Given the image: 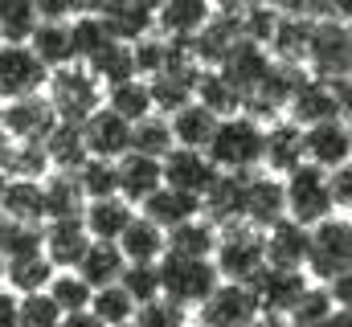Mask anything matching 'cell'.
I'll return each mask as SVG.
<instances>
[{
    "label": "cell",
    "mask_w": 352,
    "mask_h": 327,
    "mask_svg": "<svg viewBox=\"0 0 352 327\" xmlns=\"http://www.w3.org/2000/svg\"><path fill=\"white\" fill-rule=\"evenodd\" d=\"M352 270V221L349 217H328L307 229V253H303V274L316 286H328L336 274Z\"/></svg>",
    "instance_id": "3957f363"
},
{
    "label": "cell",
    "mask_w": 352,
    "mask_h": 327,
    "mask_svg": "<svg viewBox=\"0 0 352 327\" xmlns=\"http://www.w3.org/2000/svg\"><path fill=\"white\" fill-rule=\"evenodd\" d=\"M41 196H45V221H70V217H82L87 209L74 172H45Z\"/></svg>",
    "instance_id": "4dcf8cb0"
},
{
    "label": "cell",
    "mask_w": 352,
    "mask_h": 327,
    "mask_svg": "<svg viewBox=\"0 0 352 327\" xmlns=\"http://www.w3.org/2000/svg\"><path fill=\"white\" fill-rule=\"evenodd\" d=\"M192 102H197V106H205L217 123H221V119L242 115V94L221 78L217 70H201V78H197V86H192Z\"/></svg>",
    "instance_id": "836d02e7"
},
{
    "label": "cell",
    "mask_w": 352,
    "mask_h": 327,
    "mask_svg": "<svg viewBox=\"0 0 352 327\" xmlns=\"http://www.w3.org/2000/svg\"><path fill=\"white\" fill-rule=\"evenodd\" d=\"M131 152L135 156H148V160H164L173 152V131H168V119L164 115H148L131 127Z\"/></svg>",
    "instance_id": "b9f144b4"
},
{
    "label": "cell",
    "mask_w": 352,
    "mask_h": 327,
    "mask_svg": "<svg viewBox=\"0 0 352 327\" xmlns=\"http://www.w3.org/2000/svg\"><path fill=\"white\" fill-rule=\"evenodd\" d=\"M217 176V168L205 160V152H188V148H173L164 160H160V180L164 188L173 192H188L201 201V192L209 188V180Z\"/></svg>",
    "instance_id": "d6986e66"
},
{
    "label": "cell",
    "mask_w": 352,
    "mask_h": 327,
    "mask_svg": "<svg viewBox=\"0 0 352 327\" xmlns=\"http://www.w3.org/2000/svg\"><path fill=\"white\" fill-rule=\"evenodd\" d=\"M87 311L102 327H123V324H131V319H135V303H131L119 286H102V291H94Z\"/></svg>",
    "instance_id": "bcb514c9"
},
{
    "label": "cell",
    "mask_w": 352,
    "mask_h": 327,
    "mask_svg": "<svg viewBox=\"0 0 352 327\" xmlns=\"http://www.w3.org/2000/svg\"><path fill=\"white\" fill-rule=\"evenodd\" d=\"M45 78H50V70L33 58L29 45H0V102L41 94Z\"/></svg>",
    "instance_id": "7c38bea8"
},
{
    "label": "cell",
    "mask_w": 352,
    "mask_h": 327,
    "mask_svg": "<svg viewBox=\"0 0 352 327\" xmlns=\"http://www.w3.org/2000/svg\"><path fill=\"white\" fill-rule=\"evenodd\" d=\"M213 4L205 0H168V4H156L152 12V33L164 37V41H192L201 33V25L209 21Z\"/></svg>",
    "instance_id": "44dd1931"
},
{
    "label": "cell",
    "mask_w": 352,
    "mask_h": 327,
    "mask_svg": "<svg viewBox=\"0 0 352 327\" xmlns=\"http://www.w3.org/2000/svg\"><path fill=\"white\" fill-rule=\"evenodd\" d=\"M332 315H336V307H332L328 291L311 282V286L303 291V299L291 307V315H287V327H328V324H332Z\"/></svg>",
    "instance_id": "f6af8a7d"
},
{
    "label": "cell",
    "mask_w": 352,
    "mask_h": 327,
    "mask_svg": "<svg viewBox=\"0 0 352 327\" xmlns=\"http://www.w3.org/2000/svg\"><path fill=\"white\" fill-rule=\"evenodd\" d=\"M238 8L242 4H217L209 12V21L201 25V33L188 41V54L201 70H217L221 58L242 41V21H238Z\"/></svg>",
    "instance_id": "9c48e42d"
},
{
    "label": "cell",
    "mask_w": 352,
    "mask_h": 327,
    "mask_svg": "<svg viewBox=\"0 0 352 327\" xmlns=\"http://www.w3.org/2000/svg\"><path fill=\"white\" fill-rule=\"evenodd\" d=\"M303 253H307V229H299L295 221H274L263 229V258L270 270H303Z\"/></svg>",
    "instance_id": "484cf974"
},
{
    "label": "cell",
    "mask_w": 352,
    "mask_h": 327,
    "mask_svg": "<svg viewBox=\"0 0 352 327\" xmlns=\"http://www.w3.org/2000/svg\"><path fill=\"white\" fill-rule=\"evenodd\" d=\"M0 172L8 180H45V172H50L45 148L41 144H8V152L0 160Z\"/></svg>",
    "instance_id": "7bdbcfd3"
},
{
    "label": "cell",
    "mask_w": 352,
    "mask_h": 327,
    "mask_svg": "<svg viewBox=\"0 0 352 327\" xmlns=\"http://www.w3.org/2000/svg\"><path fill=\"white\" fill-rule=\"evenodd\" d=\"M58 327H102L90 311H70V315H62V324Z\"/></svg>",
    "instance_id": "9f6ffc18"
},
{
    "label": "cell",
    "mask_w": 352,
    "mask_h": 327,
    "mask_svg": "<svg viewBox=\"0 0 352 327\" xmlns=\"http://www.w3.org/2000/svg\"><path fill=\"white\" fill-rule=\"evenodd\" d=\"M328 196H332L336 217H349V205H352V168L349 164L328 172Z\"/></svg>",
    "instance_id": "db71d44e"
},
{
    "label": "cell",
    "mask_w": 352,
    "mask_h": 327,
    "mask_svg": "<svg viewBox=\"0 0 352 327\" xmlns=\"http://www.w3.org/2000/svg\"><path fill=\"white\" fill-rule=\"evenodd\" d=\"M303 164V127L287 123V119H274L263 127V172L270 176H287Z\"/></svg>",
    "instance_id": "ffe728a7"
},
{
    "label": "cell",
    "mask_w": 352,
    "mask_h": 327,
    "mask_svg": "<svg viewBox=\"0 0 352 327\" xmlns=\"http://www.w3.org/2000/svg\"><path fill=\"white\" fill-rule=\"evenodd\" d=\"M242 196H246V176H238V172H217V176L209 180V188L201 192V217H205L213 229L238 225V221H242Z\"/></svg>",
    "instance_id": "2e32d148"
},
{
    "label": "cell",
    "mask_w": 352,
    "mask_h": 327,
    "mask_svg": "<svg viewBox=\"0 0 352 327\" xmlns=\"http://www.w3.org/2000/svg\"><path fill=\"white\" fill-rule=\"evenodd\" d=\"M131 62H135V78H156L164 66H168V41L164 37H156V33H148V37H140L135 45H131Z\"/></svg>",
    "instance_id": "f907efd6"
},
{
    "label": "cell",
    "mask_w": 352,
    "mask_h": 327,
    "mask_svg": "<svg viewBox=\"0 0 352 327\" xmlns=\"http://www.w3.org/2000/svg\"><path fill=\"white\" fill-rule=\"evenodd\" d=\"M90 8H94V16L102 21V29L111 33V41L135 45L140 37L152 33V12H156V4H127V0H119V4H90Z\"/></svg>",
    "instance_id": "cb8c5ba5"
},
{
    "label": "cell",
    "mask_w": 352,
    "mask_h": 327,
    "mask_svg": "<svg viewBox=\"0 0 352 327\" xmlns=\"http://www.w3.org/2000/svg\"><path fill=\"white\" fill-rule=\"evenodd\" d=\"M0 327H16V295L0 286Z\"/></svg>",
    "instance_id": "11a10c76"
},
{
    "label": "cell",
    "mask_w": 352,
    "mask_h": 327,
    "mask_svg": "<svg viewBox=\"0 0 352 327\" xmlns=\"http://www.w3.org/2000/svg\"><path fill=\"white\" fill-rule=\"evenodd\" d=\"M102 106H107L115 119H123L127 127H135L140 119L152 115L148 82L144 78H127V82H119V86H107V90H102Z\"/></svg>",
    "instance_id": "e575fe53"
},
{
    "label": "cell",
    "mask_w": 352,
    "mask_h": 327,
    "mask_svg": "<svg viewBox=\"0 0 352 327\" xmlns=\"http://www.w3.org/2000/svg\"><path fill=\"white\" fill-rule=\"evenodd\" d=\"M50 278H54V266H50L41 253L4 262V291H12L16 299H25V295H45Z\"/></svg>",
    "instance_id": "f35d334b"
},
{
    "label": "cell",
    "mask_w": 352,
    "mask_h": 327,
    "mask_svg": "<svg viewBox=\"0 0 352 327\" xmlns=\"http://www.w3.org/2000/svg\"><path fill=\"white\" fill-rule=\"evenodd\" d=\"M205 160L217 172H238V176L258 172L263 168V123H254L250 115L221 119L205 148Z\"/></svg>",
    "instance_id": "7a4b0ae2"
},
{
    "label": "cell",
    "mask_w": 352,
    "mask_h": 327,
    "mask_svg": "<svg viewBox=\"0 0 352 327\" xmlns=\"http://www.w3.org/2000/svg\"><path fill=\"white\" fill-rule=\"evenodd\" d=\"M90 245V234L82 229V217L70 221H45L41 225V258L54 270H74Z\"/></svg>",
    "instance_id": "ac0fdd59"
},
{
    "label": "cell",
    "mask_w": 352,
    "mask_h": 327,
    "mask_svg": "<svg viewBox=\"0 0 352 327\" xmlns=\"http://www.w3.org/2000/svg\"><path fill=\"white\" fill-rule=\"evenodd\" d=\"M352 66V33L344 21V8H328L324 16L311 21L307 49H303V74L307 78H349Z\"/></svg>",
    "instance_id": "6da1fadb"
},
{
    "label": "cell",
    "mask_w": 352,
    "mask_h": 327,
    "mask_svg": "<svg viewBox=\"0 0 352 327\" xmlns=\"http://www.w3.org/2000/svg\"><path fill=\"white\" fill-rule=\"evenodd\" d=\"M287 217V205H283V180L270 176V172H250L246 176V196H242V221L254 225L258 234L270 229L274 221Z\"/></svg>",
    "instance_id": "9a60e30c"
},
{
    "label": "cell",
    "mask_w": 352,
    "mask_h": 327,
    "mask_svg": "<svg viewBox=\"0 0 352 327\" xmlns=\"http://www.w3.org/2000/svg\"><path fill=\"white\" fill-rule=\"evenodd\" d=\"M45 160H50V172H78L82 164L90 160L87 144H82V131L74 123H54V131L45 135Z\"/></svg>",
    "instance_id": "d590c367"
},
{
    "label": "cell",
    "mask_w": 352,
    "mask_h": 327,
    "mask_svg": "<svg viewBox=\"0 0 352 327\" xmlns=\"http://www.w3.org/2000/svg\"><path fill=\"white\" fill-rule=\"evenodd\" d=\"M250 327H287V319H278V315H263V311H258Z\"/></svg>",
    "instance_id": "6f0895ef"
},
{
    "label": "cell",
    "mask_w": 352,
    "mask_h": 327,
    "mask_svg": "<svg viewBox=\"0 0 352 327\" xmlns=\"http://www.w3.org/2000/svg\"><path fill=\"white\" fill-rule=\"evenodd\" d=\"M45 295H50V303H54L62 315H70V311H87L94 291H90V286L78 278V274H74V270H54V278H50Z\"/></svg>",
    "instance_id": "ee69618b"
},
{
    "label": "cell",
    "mask_w": 352,
    "mask_h": 327,
    "mask_svg": "<svg viewBox=\"0 0 352 327\" xmlns=\"http://www.w3.org/2000/svg\"><path fill=\"white\" fill-rule=\"evenodd\" d=\"M213 270L221 282H242L250 286L258 274L266 270V258H263V234L246 221L238 225H226L217 229V242H213Z\"/></svg>",
    "instance_id": "277c9868"
},
{
    "label": "cell",
    "mask_w": 352,
    "mask_h": 327,
    "mask_svg": "<svg viewBox=\"0 0 352 327\" xmlns=\"http://www.w3.org/2000/svg\"><path fill=\"white\" fill-rule=\"evenodd\" d=\"M45 102H50V111H54V119L58 123H87L90 115L102 106V86L90 78L87 66H62V70H54L50 78H45Z\"/></svg>",
    "instance_id": "5b68a950"
},
{
    "label": "cell",
    "mask_w": 352,
    "mask_h": 327,
    "mask_svg": "<svg viewBox=\"0 0 352 327\" xmlns=\"http://www.w3.org/2000/svg\"><path fill=\"white\" fill-rule=\"evenodd\" d=\"M168 131H173V148L205 152L209 139H213V131H217V119H213L205 106L188 102V106H180L176 115H168Z\"/></svg>",
    "instance_id": "d6a6232c"
},
{
    "label": "cell",
    "mask_w": 352,
    "mask_h": 327,
    "mask_svg": "<svg viewBox=\"0 0 352 327\" xmlns=\"http://www.w3.org/2000/svg\"><path fill=\"white\" fill-rule=\"evenodd\" d=\"M135 327H188V311L184 307H176L168 303L164 295H156L152 303H144V307H135Z\"/></svg>",
    "instance_id": "816d5d0a"
},
{
    "label": "cell",
    "mask_w": 352,
    "mask_h": 327,
    "mask_svg": "<svg viewBox=\"0 0 352 327\" xmlns=\"http://www.w3.org/2000/svg\"><path fill=\"white\" fill-rule=\"evenodd\" d=\"M123 327H135V324H123Z\"/></svg>",
    "instance_id": "94428289"
},
{
    "label": "cell",
    "mask_w": 352,
    "mask_h": 327,
    "mask_svg": "<svg viewBox=\"0 0 352 327\" xmlns=\"http://www.w3.org/2000/svg\"><path fill=\"white\" fill-rule=\"evenodd\" d=\"M62 311L50 303V295H25L16 299V327H58Z\"/></svg>",
    "instance_id": "f5cc1de1"
},
{
    "label": "cell",
    "mask_w": 352,
    "mask_h": 327,
    "mask_svg": "<svg viewBox=\"0 0 352 327\" xmlns=\"http://www.w3.org/2000/svg\"><path fill=\"white\" fill-rule=\"evenodd\" d=\"M70 45H74V62H78V66L94 62V58L111 45V33L102 29V21L94 16L90 4H78L74 16H70Z\"/></svg>",
    "instance_id": "8d00e7d4"
},
{
    "label": "cell",
    "mask_w": 352,
    "mask_h": 327,
    "mask_svg": "<svg viewBox=\"0 0 352 327\" xmlns=\"http://www.w3.org/2000/svg\"><path fill=\"white\" fill-rule=\"evenodd\" d=\"M33 253H41V225H16L0 217V262H16Z\"/></svg>",
    "instance_id": "7dc6e473"
},
{
    "label": "cell",
    "mask_w": 352,
    "mask_h": 327,
    "mask_svg": "<svg viewBox=\"0 0 352 327\" xmlns=\"http://www.w3.org/2000/svg\"><path fill=\"white\" fill-rule=\"evenodd\" d=\"M307 286H311V282H307L303 270H270V266H266L263 274L250 282V295H254V303H258L263 315H278V319H287L291 307L303 299Z\"/></svg>",
    "instance_id": "4fadbf2b"
},
{
    "label": "cell",
    "mask_w": 352,
    "mask_h": 327,
    "mask_svg": "<svg viewBox=\"0 0 352 327\" xmlns=\"http://www.w3.org/2000/svg\"><path fill=\"white\" fill-rule=\"evenodd\" d=\"M349 156H352V131L344 119L303 127V164H311L320 172H332V168H344Z\"/></svg>",
    "instance_id": "5bb4252c"
},
{
    "label": "cell",
    "mask_w": 352,
    "mask_h": 327,
    "mask_svg": "<svg viewBox=\"0 0 352 327\" xmlns=\"http://www.w3.org/2000/svg\"><path fill=\"white\" fill-rule=\"evenodd\" d=\"M8 144H12V139H8V135H4V127H0V160H4V152H8Z\"/></svg>",
    "instance_id": "680465c9"
},
{
    "label": "cell",
    "mask_w": 352,
    "mask_h": 327,
    "mask_svg": "<svg viewBox=\"0 0 352 327\" xmlns=\"http://www.w3.org/2000/svg\"><path fill=\"white\" fill-rule=\"evenodd\" d=\"M33 58L54 74L62 66H74V45H70V21H41L37 33L29 37Z\"/></svg>",
    "instance_id": "83f0119b"
},
{
    "label": "cell",
    "mask_w": 352,
    "mask_h": 327,
    "mask_svg": "<svg viewBox=\"0 0 352 327\" xmlns=\"http://www.w3.org/2000/svg\"><path fill=\"white\" fill-rule=\"evenodd\" d=\"M4 184H8V176H4V172H0V196H4Z\"/></svg>",
    "instance_id": "91938a15"
},
{
    "label": "cell",
    "mask_w": 352,
    "mask_h": 327,
    "mask_svg": "<svg viewBox=\"0 0 352 327\" xmlns=\"http://www.w3.org/2000/svg\"><path fill=\"white\" fill-rule=\"evenodd\" d=\"M37 25L41 16L33 0H0V41L4 45H29Z\"/></svg>",
    "instance_id": "ab89813d"
},
{
    "label": "cell",
    "mask_w": 352,
    "mask_h": 327,
    "mask_svg": "<svg viewBox=\"0 0 352 327\" xmlns=\"http://www.w3.org/2000/svg\"><path fill=\"white\" fill-rule=\"evenodd\" d=\"M135 307H144V303H152L156 295H160V274H156V266H123V274H119V282H115Z\"/></svg>",
    "instance_id": "681fc988"
},
{
    "label": "cell",
    "mask_w": 352,
    "mask_h": 327,
    "mask_svg": "<svg viewBox=\"0 0 352 327\" xmlns=\"http://www.w3.org/2000/svg\"><path fill=\"white\" fill-rule=\"evenodd\" d=\"M90 78L98 82L102 90L107 86H119V82L135 78V62H131V45H123V41H111L94 62H87Z\"/></svg>",
    "instance_id": "60d3db41"
},
{
    "label": "cell",
    "mask_w": 352,
    "mask_h": 327,
    "mask_svg": "<svg viewBox=\"0 0 352 327\" xmlns=\"http://www.w3.org/2000/svg\"><path fill=\"white\" fill-rule=\"evenodd\" d=\"M213 242H217V229H213L205 217H192V221H184V225H176V229L164 234V253L209 262V258H213Z\"/></svg>",
    "instance_id": "74e56055"
},
{
    "label": "cell",
    "mask_w": 352,
    "mask_h": 327,
    "mask_svg": "<svg viewBox=\"0 0 352 327\" xmlns=\"http://www.w3.org/2000/svg\"><path fill=\"white\" fill-rule=\"evenodd\" d=\"M148 225H156L160 234H168L176 225H184V221H192V217H201V201L197 196H188V192H173V188H156L140 209H135Z\"/></svg>",
    "instance_id": "d4e9b609"
},
{
    "label": "cell",
    "mask_w": 352,
    "mask_h": 327,
    "mask_svg": "<svg viewBox=\"0 0 352 327\" xmlns=\"http://www.w3.org/2000/svg\"><path fill=\"white\" fill-rule=\"evenodd\" d=\"M74 180H78V192H82V201H111L115 196V164L111 160H87L78 172H74Z\"/></svg>",
    "instance_id": "c3c4849f"
},
{
    "label": "cell",
    "mask_w": 352,
    "mask_h": 327,
    "mask_svg": "<svg viewBox=\"0 0 352 327\" xmlns=\"http://www.w3.org/2000/svg\"><path fill=\"white\" fill-rule=\"evenodd\" d=\"M54 111L45 102V94H29V98H12L0 102V127L12 144H45V135L54 131Z\"/></svg>",
    "instance_id": "8fae6325"
},
{
    "label": "cell",
    "mask_w": 352,
    "mask_h": 327,
    "mask_svg": "<svg viewBox=\"0 0 352 327\" xmlns=\"http://www.w3.org/2000/svg\"><path fill=\"white\" fill-rule=\"evenodd\" d=\"M160 184H164L160 180V160H148V156H135V152L115 160V196L127 201L131 209H140Z\"/></svg>",
    "instance_id": "7402d4cb"
},
{
    "label": "cell",
    "mask_w": 352,
    "mask_h": 327,
    "mask_svg": "<svg viewBox=\"0 0 352 327\" xmlns=\"http://www.w3.org/2000/svg\"><path fill=\"white\" fill-rule=\"evenodd\" d=\"M283 205H287V221H295L299 229H311L328 217H336L332 196H328V172L299 164L295 172L283 176Z\"/></svg>",
    "instance_id": "52a82bcc"
},
{
    "label": "cell",
    "mask_w": 352,
    "mask_h": 327,
    "mask_svg": "<svg viewBox=\"0 0 352 327\" xmlns=\"http://www.w3.org/2000/svg\"><path fill=\"white\" fill-rule=\"evenodd\" d=\"M119 253H123V262L127 266H156L160 258H164V234L156 229V225H148L140 213L131 217V225L119 234Z\"/></svg>",
    "instance_id": "1f68e13d"
},
{
    "label": "cell",
    "mask_w": 352,
    "mask_h": 327,
    "mask_svg": "<svg viewBox=\"0 0 352 327\" xmlns=\"http://www.w3.org/2000/svg\"><path fill=\"white\" fill-rule=\"evenodd\" d=\"M258 303L242 282H217L213 295L197 307V327H250Z\"/></svg>",
    "instance_id": "30bf717a"
},
{
    "label": "cell",
    "mask_w": 352,
    "mask_h": 327,
    "mask_svg": "<svg viewBox=\"0 0 352 327\" xmlns=\"http://www.w3.org/2000/svg\"><path fill=\"white\" fill-rule=\"evenodd\" d=\"M266 70H270V54H266L263 45H254V41H238L221 58V66H217V74L242 94V102L254 94V86L266 78Z\"/></svg>",
    "instance_id": "603a6c76"
},
{
    "label": "cell",
    "mask_w": 352,
    "mask_h": 327,
    "mask_svg": "<svg viewBox=\"0 0 352 327\" xmlns=\"http://www.w3.org/2000/svg\"><path fill=\"white\" fill-rule=\"evenodd\" d=\"M78 131H82V144H87L90 160H111L115 164L119 156L131 152V127H127L123 119H115L107 106H98L87 123H78Z\"/></svg>",
    "instance_id": "e0dca14e"
},
{
    "label": "cell",
    "mask_w": 352,
    "mask_h": 327,
    "mask_svg": "<svg viewBox=\"0 0 352 327\" xmlns=\"http://www.w3.org/2000/svg\"><path fill=\"white\" fill-rule=\"evenodd\" d=\"M156 274H160V295L168 303H176V307H184V311H197L213 295V286L221 282L217 270H213V262L176 258V253H164L156 262Z\"/></svg>",
    "instance_id": "ba28073f"
},
{
    "label": "cell",
    "mask_w": 352,
    "mask_h": 327,
    "mask_svg": "<svg viewBox=\"0 0 352 327\" xmlns=\"http://www.w3.org/2000/svg\"><path fill=\"white\" fill-rule=\"evenodd\" d=\"M0 45H4V41H0Z\"/></svg>",
    "instance_id": "6125c7cd"
},
{
    "label": "cell",
    "mask_w": 352,
    "mask_h": 327,
    "mask_svg": "<svg viewBox=\"0 0 352 327\" xmlns=\"http://www.w3.org/2000/svg\"><path fill=\"white\" fill-rule=\"evenodd\" d=\"M0 217L16 225H45V196L41 180H8L0 196Z\"/></svg>",
    "instance_id": "4316f807"
},
{
    "label": "cell",
    "mask_w": 352,
    "mask_h": 327,
    "mask_svg": "<svg viewBox=\"0 0 352 327\" xmlns=\"http://www.w3.org/2000/svg\"><path fill=\"white\" fill-rule=\"evenodd\" d=\"M123 253H119V245L115 242H90L87 253H82V262L74 266V274L87 282L90 291H102V286H115L119 282V274H123Z\"/></svg>",
    "instance_id": "f546056e"
},
{
    "label": "cell",
    "mask_w": 352,
    "mask_h": 327,
    "mask_svg": "<svg viewBox=\"0 0 352 327\" xmlns=\"http://www.w3.org/2000/svg\"><path fill=\"white\" fill-rule=\"evenodd\" d=\"M287 123L295 127H316V123H328V119H344L349 123V78H307L295 86L287 111H283Z\"/></svg>",
    "instance_id": "8992f818"
},
{
    "label": "cell",
    "mask_w": 352,
    "mask_h": 327,
    "mask_svg": "<svg viewBox=\"0 0 352 327\" xmlns=\"http://www.w3.org/2000/svg\"><path fill=\"white\" fill-rule=\"evenodd\" d=\"M131 217H135V209L127 201H119V196L90 201L82 209V229L90 234V242H119V234L131 225Z\"/></svg>",
    "instance_id": "f1b7e54d"
}]
</instances>
